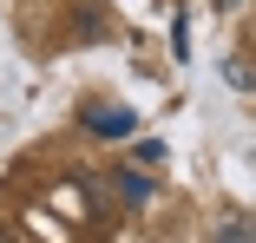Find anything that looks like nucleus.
I'll use <instances>...</instances> for the list:
<instances>
[{"label":"nucleus","instance_id":"nucleus-1","mask_svg":"<svg viewBox=\"0 0 256 243\" xmlns=\"http://www.w3.org/2000/svg\"><path fill=\"white\" fill-rule=\"evenodd\" d=\"M86 132H98V138H125V132H132V112H125V106H86Z\"/></svg>","mask_w":256,"mask_h":243},{"label":"nucleus","instance_id":"nucleus-2","mask_svg":"<svg viewBox=\"0 0 256 243\" xmlns=\"http://www.w3.org/2000/svg\"><path fill=\"white\" fill-rule=\"evenodd\" d=\"M217 243H256V236H250V224H230V230H224Z\"/></svg>","mask_w":256,"mask_h":243},{"label":"nucleus","instance_id":"nucleus-3","mask_svg":"<svg viewBox=\"0 0 256 243\" xmlns=\"http://www.w3.org/2000/svg\"><path fill=\"white\" fill-rule=\"evenodd\" d=\"M224 7H230V0H224Z\"/></svg>","mask_w":256,"mask_h":243}]
</instances>
